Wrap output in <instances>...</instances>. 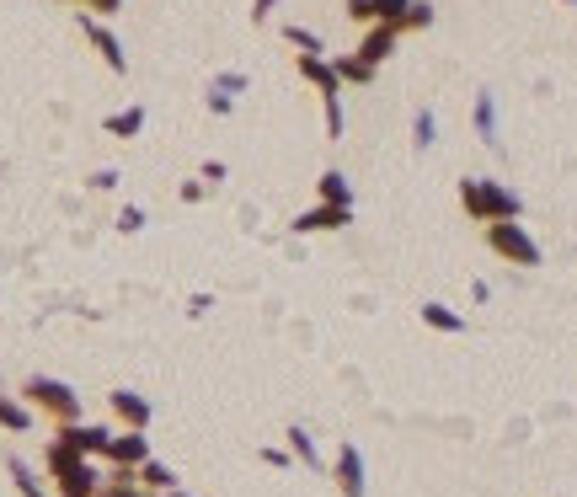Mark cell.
Returning <instances> with one entry per match:
<instances>
[{"label":"cell","instance_id":"cell-18","mask_svg":"<svg viewBox=\"0 0 577 497\" xmlns=\"http://www.w3.org/2000/svg\"><path fill=\"white\" fill-rule=\"evenodd\" d=\"M97 497H145V487H139V476L129 465H113V481H102Z\"/></svg>","mask_w":577,"mask_h":497},{"label":"cell","instance_id":"cell-22","mask_svg":"<svg viewBox=\"0 0 577 497\" xmlns=\"http://www.w3.org/2000/svg\"><path fill=\"white\" fill-rule=\"evenodd\" d=\"M412 145H417V150H433V145H439V118H433V107H417V118H412Z\"/></svg>","mask_w":577,"mask_h":497},{"label":"cell","instance_id":"cell-38","mask_svg":"<svg viewBox=\"0 0 577 497\" xmlns=\"http://www.w3.org/2000/svg\"><path fill=\"white\" fill-rule=\"evenodd\" d=\"M161 497H187V492H177V487H171V492H161Z\"/></svg>","mask_w":577,"mask_h":497},{"label":"cell","instance_id":"cell-21","mask_svg":"<svg viewBox=\"0 0 577 497\" xmlns=\"http://www.w3.org/2000/svg\"><path fill=\"white\" fill-rule=\"evenodd\" d=\"M316 198H321V204H353V188H348V177H342V172H321Z\"/></svg>","mask_w":577,"mask_h":497},{"label":"cell","instance_id":"cell-5","mask_svg":"<svg viewBox=\"0 0 577 497\" xmlns=\"http://www.w3.org/2000/svg\"><path fill=\"white\" fill-rule=\"evenodd\" d=\"M81 33H86V43L97 49V59H102L107 70H113V75H129V54H123L118 33H113L102 17H91V11H86V17H81Z\"/></svg>","mask_w":577,"mask_h":497},{"label":"cell","instance_id":"cell-33","mask_svg":"<svg viewBox=\"0 0 577 497\" xmlns=\"http://www.w3.org/2000/svg\"><path fill=\"white\" fill-rule=\"evenodd\" d=\"M86 11H91V17H118V11H123V0H86Z\"/></svg>","mask_w":577,"mask_h":497},{"label":"cell","instance_id":"cell-35","mask_svg":"<svg viewBox=\"0 0 577 497\" xmlns=\"http://www.w3.org/2000/svg\"><path fill=\"white\" fill-rule=\"evenodd\" d=\"M273 11H278V0H252V22L262 27V22H268L273 17Z\"/></svg>","mask_w":577,"mask_h":497},{"label":"cell","instance_id":"cell-1","mask_svg":"<svg viewBox=\"0 0 577 497\" xmlns=\"http://www.w3.org/2000/svg\"><path fill=\"white\" fill-rule=\"evenodd\" d=\"M460 204H465V214H471L476 225L519 220V214H524V198L513 188H503V182H492V177H465L460 182Z\"/></svg>","mask_w":577,"mask_h":497},{"label":"cell","instance_id":"cell-29","mask_svg":"<svg viewBox=\"0 0 577 497\" xmlns=\"http://www.w3.org/2000/svg\"><path fill=\"white\" fill-rule=\"evenodd\" d=\"M412 6V0H374V22H401V11H407Z\"/></svg>","mask_w":577,"mask_h":497},{"label":"cell","instance_id":"cell-36","mask_svg":"<svg viewBox=\"0 0 577 497\" xmlns=\"http://www.w3.org/2000/svg\"><path fill=\"white\" fill-rule=\"evenodd\" d=\"M198 198H204V182H198V177L182 182V204H198Z\"/></svg>","mask_w":577,"mask_h":497},{"label":"cell","instance_id":"cell-37","mask_svg":"<svg viewBox=\"0 0 577 497\" xmlns=\"http://www.w3.org/2000/svg\"><path fill=\"white\" fill-rule=\"evenodd\" d=\"M204 182H225V161H204Z\"/></svg>","mask_w":577,"mask_h":497},{"label":"cell","instance_id":"cell-20","mask_svg":"<svg viewBox=\"0 0 577 497\" xmlns=\"http://www.w3.org/2000/svg\"><path fill=\"white\" fill-rule=\"evenodd\" d=\"M332 65H337V81L342 86H369L374 81V65H364L358 54H342V59H332Z\"/></svg>","mask_w":577,"mask_h":497},{"label":"cell","instance_id":"cell-4","mask_svg":"<svg viewBox=\"0 0 577 497\" xmlns=\"http://www.w3.org/2000/svg\"><path fill=\"white\" fill-rule=\"evenodd\" d=\"M481 236H487V246L503 262H513V268H540V241L529 236L519 220H492V225H481Z\"/></svg>","mask_w":577,"mask_h":497},{"label":"cell","instance_id":"cell-28","mask_svg":"<svg viewBox=\"0 0 577 497\" xmlns=\"http://www.w3.org/2000/svg\"><path fill=\"white\" fill-rule=\"evenodd\" d=\"M204 102H209V113H214V118H230V113H236V97H230V91H220V86H209V97H204Z\"/></svg>","mask_w":577,"mask_h":497},{"label":"cell","instance_id":"cell-12","mask_svg":"<svg viewBox=\"0 0 577 497\" xmlns=\"http://www.w3.org/2000/svg\"><path fill=\"white\" fill-rule=\"evenodd\" d=\"M300 75L321 91V97H342V81H337V65H332V59H321V54H300Z\"/></svg>","mask_w":577,"mask_h":497},{"label":"cell","instance_id":"cell-15","mask_svg":"<svg viewBox=\"0 0 577 497\" xmlns=\"http://www.w3.org/2000/svg\"><path fill=\"white\" fill-rule=\"evenodd\" d=\"M134 476H139V487H145V492H171V487H177V471H171V465H161L155 455L139 460Z\"/></svg>","mask_w":577,"mask_h":497},{"label":"cell","instance_id":"cell-11","mask_svg":"<svg viewBox=\"0 0 577 497\" xmlns=\"http://www.w3.org/2000/svg\"><path fill=\"white\" fill-rule=\"evenodd\" d=\"M107 407H113V417L123 428H150V417H155V407L139 391H113V396H107Z\"/></svg>","mask_w":577,"mask_h":497},{"label":"cell","instance_id":"cell-23","mask_svg":"<svg viewBox=\"0 0 577 497\" xmlns=\"http://www.w3.org/2000/svg\"><path fill=\"white\" fill-rule=\"evenodd\" d=\"M423 27H433V6H428V0H412V6L401 11L396 33H423Z\"/></svg>","mask_w":577,"mask_h":497},{"label":"cell","instance_id":"cell-27","mask_svg":"<svg viewBox=\"0 0 577 497\" xmlns=\"http://www.w3.org/2000/svg\"><path fill=\"white\" fill-rule=\"evenodd\" d=\"M326 107V139H342V97H321Z\"/></svg>","mask_w":577,"mask_h":497},{"label":"cell","instance_id":"cell-3","mask_svg":"<svg viewBox=\"0 0 577 497\" xmlns=\"http://www.w3.org/2000/svg\"><path fill=\"white\" fill-rule=\"evenodd\" d=\"M22 401L33 412H49L54 423H75V417H81V396H75V385L54 380V375H33L22 385Z\"/></svg>","mask_w":577,"mask_h":497},{"label":"cell","instance_id":"cell-7","mask_svg":"<svg viewBox=\"0 0 577 497\" xmlns=\"http://www.w3.org/2000/svg\"><path fill=\"white\" fill-rule=\"evenodd\" d=\"M353 225V204H316L305 214H294V236H321V230H348Z\"/></svg>","mask_w":577,"mask_h":497},{"label":"cell","instance_id":"cell-10","mask_svg":"<svg viewBox=\"0 0 577 497\" xmlns=\"http://www.w3.org/2000/svg\"><path fill=\"white\" fill-rule=\"evenodd\" d=\"M107 460L113 465H134L139 460H150V439H145V428H123V433H113V439H107Z\"/></svg>","mask_w":577,"mask_h":497},{"label":"cell","instance_id":"cell-13","mask_svg":"<svg viewBox=\"0 0 577 497\" xmlns=\"http://www.w3.org/2000/svg\"><path fill=\"white\" fill-rule=\"evenodd\" d=\"M102 129L107 134H113V139H139V134H145V107H118V113H107L102 118Z\"/></svg>","mask_w":577,"mask_h":497},{"label":"cell","instance_id":"cell-17","mask_svg":"<svg viewBox=\"0 0 577 497\" xmlns=\"http://www.w3.org/2000/svg\"><path fill=\"white\" fill-rule=\"evenodd\" d=\"M0 428H6V433H27V428H33V407L17 401V396H0Z\"/></svg>","mask_w":577,"mask_h":497},{"label":"cell","instance_id":"cell-34","mask_svg":"<svg viewBox=\"0 0 577 497\" xmlns=\"http://www.w3.org/2000/svg\"><path fill=\"white\" fill-rule=\"evenodd\" d=\"M348 17L369 27V22H374V0H348Z\"/></svg>","mask_w":577,"mask_h":497},{"label":"cell","instance_id":"cell-2","mask_svg":"<svg viewBox=\"0 0 577 497\" xmlns=\"http://www.w3.org/2000/svg\"><path fill=\"white\" fill-rule=\"evenodd\" d=\"M49 476L59 481V497H97L102 471L91 465V455H75L70 444H49Z\"/></svg>","mask_w":577,"mask_h":497},{"label":"cell","instance_id":"cell-6","mask_svg":"<svg viewBox=\"0 0 577 497\" xmlns=\"http://www.w3.org/2000/svg\"><path fill=\"white\" fill-rule=\"evenodd\" d=\"M332 481L342 487V497H369V471H364V455H358V444H353V439L337 449V460H332Z\"/></svg>","mask_w":577,"mask_h":497},{"label":"cell","instance_id":"cell-19","mask_svg":"<svg viewBox=\"0 0 577 497\" xmlns=\"http://www.w3.org/2000/svg\"><path fill=\"white\" fill-rule=\"evenodd\" d=\"M289 449H294V460H305L310 471H321V476H326V455L316 449V439H310L305 428H289Z\"/></svg>","mask_w":577,"mask_h":497},{"label":"cell","instance_id":"cell-30","mask_svg":"<svg viewBox=\"0 0 577 497\" xmlns=\"http://www.w3.org/2000/svg\"><path fill=\"white\" fill-rule=\"evenodd\" d=\"M289 460H294V449H289V444H284V449H278V444L262 449V465H273V471H289Z\"/></svg>","mask_w":577,"mask_h":497},{"label":"cell","instance_id":"cell-39","mask_svg":"<svg viewBox=\"0 0 577 497\" xmlns=\"http://www.w3.org/2000/svg\"><path fill=\"white\" fill-rule=\"evenodd\" d=\"M65 6H86V0H65Z\"/></svg>","mask_w":577,"mask_h":497},{"label":"cell","instance_id":"cell-9","mask_svg":"<svg viewBox=\"0 0 577 497\" xmlns=\"http://www.w3.org/2000/svg\"><path fill=\"white\" fill-rule=\"evenodd\" d=\"M54 439H59V444H70L75 455H107V439H113V433L75 417V423H59V428H54Z\"/></svg>","mask_w":577,"mask_h":497},{"label":"cell","instance_id":"cell-32","mask_svg":"<svg viewBox=\"0 0 577 497\" xmlns=\"http://www.w3.org/2000/svg\"><path fill=\"white\" fill-rule=\"evenodd\" d=\"M214 86H220V91H230V97H241V91L252 86V81H246L241 70H225V75H220V81H214Z\"/></svg>","mask_w":577,"mask_h":497},{"label":"cell","instance_id":"cell-14","mask_svg":"<svg viewBox=\"0 0 577 497\" xmlns=\"http://www.w3.org/2000/svg\"><path fill=\"white\" fill-rule=\"evenodd\" d=\"M476 134H481V145L503 155V139H497V113H492V91H476Z\"/></svg>","mask_w":577,"mask_h":497},{"label":"cell","instance_id":"cell-31","mask_svg":"<svg viewBox=\"0 0 577 497\" xmlns=\"http://www.w3.org/2000/svg\"><path fill=\"white\" fill-rule=\"evenodd\" d=\"M118 182H123V177H118V166H102V172H91V188H97V193H113Z\"/></svg>","mask_w":577,"mask_h":497},{"label":"cell","instance_id":"cell-8","mask_svg":"<svg viewBox=\"0 0 577 497\" xmlns=\"http://www.w3.org/2000/svg\"><path fill=\"white\" fill-rule=\"evenodd\" d=\"M396 43H401V33H396L391 22H369V27H364V38H358V49H353V54L364 59V65H374V70H380L385 59L396 54Z\"/></svg>","mask_w":577,"mask_h":497},{"label":"cell","instance_id":"cell-25","mask_svg":"<svg viewBox=\"0 0 577 497\" xmlns=\"http://www.w3.org/2000/svg\"><path fill=\"white\" fill-rule=\"evenodd\" d=\"M284 43H294V49H300V54H326V49H321V38L310 33V27H294V22L284 27Z\"/></svg>","mask_w":577,"mask_h":497},{"label":"cell","instance_id":"cell-40","mask_svg":"<svg viewBox=\"0 0 577 497\" xmlns=\"http://www.w3.org/2000/svg\"><path fill=\"white\" fill-rule=\"evenodd\" d=\"M561 6H577V0H561Z\"/></svg>","mask_w":577,"mask_h":497},{"label":"cell","instance_id":"cell-24","mask_svg":"<svg viewBox=\"0 0 577 497\" xmlns=\"http://www.w3.org/2000/svg\"><path fill=\"white\" fill-rule=\"evenodd\" d=\"M6 471H11V481H17V492H22V497H43L38 476L27 471V460H17V455H11V460H6Z\"/></svg>","mask_w":577,"mask_h":497},{"label":"cell","instance_id":"cell-26","mask_svg":"<svg viewBox=\"0 0 577 497\" xmlns=\"http://www.w3.org/2000/svg\"><path fill=\"white\" fill-rule=\"evenodd\" d=\"M118 230H123V236H139V230H145V209H139V204H123V209H118Z\"/></svg>","mask_w":577,"mask_h":497},{"label":"cell","instance_id":"cell-16","mask_svg":"<svg viewBox=\"0 0 577 497\" xmlns=\"http://www.w3.org/2000/svg\"><path fill=\"white\" fill-rule=\"evenodd\" d=\"M417 316H423V326H433V332H455V337L465 332V316H460V310H449L444 300H428Z\"/></svg>","mask_w":577,"mask_h":497}]
</instances>
